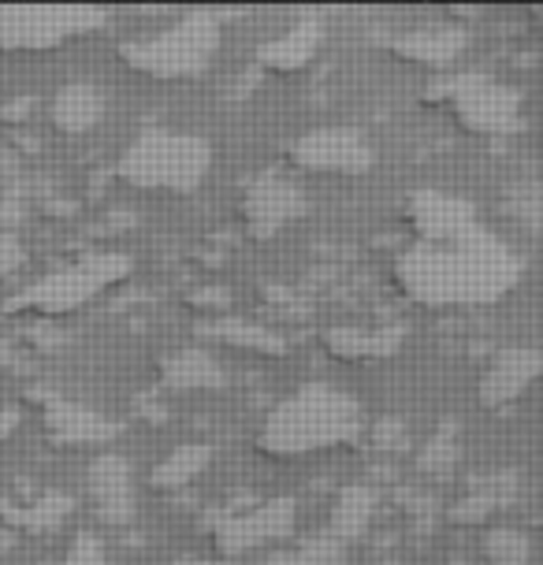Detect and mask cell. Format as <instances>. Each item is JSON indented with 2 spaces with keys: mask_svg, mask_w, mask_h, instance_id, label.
I'll use <instances>...</instances> for the list:
<instances>
[{
  "mask_svg": "<svg viewBox=\"0 0 543 565\" xmlns=\"http://www.w3.org/2000/svg\"><path fill=\"white\" fill-rule=\"evenodd\" d=\"M130 271V260L124 254H100L86 257L78 265H64L49 271L26 290L19 309L34 312V317H64V312L83 309L86 301H94L100 290L116 287Z\"/></svg>",
  "mask_w": 543,
  "mask_h": 565,
  "instance_id": "5b68a950",
  "label": "cell"
},
{
  "mask_svg": "<svg viewBox=\"0 0 543 565\" xmlns=\"http://www.w3.org/2000/svg\"><path fill=\"white\" fill-rule=\"evenodd\" d=\"M469 38L461 26H420L409 34L395 38V53L409 64H425V67H450L455 60L466 53Z\"/></svg>",
  "mask_w": 543,
  "mask_h": 565,
  "instance_id": "4fadbf2b",
  "label": "cell"
},
{
  "mask_svg": "<svg viewBox=\"0 0 543 565\" xmlns=\"http://www.w3.org/2000/svg\"><path fill=\"white\" fill-rule=\"evenodd\" d=\"M160 380L172 391H213L224 383V369L209 350H179L160 361Z\"/></svg>",
  "mask_w": 543,
  "mask_h": 565,
  "instance_id": "e0dca14e",
  "label": "cell"
},
{
  "mask_svg": "<svg viewBox=\"0 0 543 565\" xmlns=\"http://www.w3.org/2000/svg\"><path fill=\"white\" fill-rule=\"evenodd\" d=\"M450 113L469 135H510L521 124V97L488 75H461L444 89Z\"/></svg>",
  "mask_w": 543,
  "mask_h": 565,
  "instance_id": "8992f818",
  "label": "cell"
},
{
  "mask_svg": "<svg viewBox=\"0 0 543 565\" xmlns=\"http://www.w3.org/2000/svg\"><path fill=\"white\" fill-rule=\"evenodd\" d=\"M216 335L227 342V347H238V350H249V353H279L284 342H279L272 331L265 328H254V324H220Z\"/></svg>",
  "mask_w": 543,
  "mask_h": 565,
  "instance_id": "cb8c5ba5",
  "label": "cell"
},
{
  "mask_svg": "<svg viewBox=\"0 0 543 565\" xmlns=\"http://www.w3.org/2000/svg\"><path fill=\"white\" fill-rule=\"evenodd\" d=\"M365 431V409L354 395L328 383H306L287 395L260 424V450L268 458H309L320 450H343Z\"/></svg>",
  "mask_w": 543,
  "mask_h": 565,
  "instance_id": "7a4b0ae2",
  "label": "cell"
},
{
  "mask_svg": "<svg viewBox=\"0 0 543 565\" xmlns=\"http://www.w3.org/2000/svg\"><path fill=\"white\" fill-rule=\"evenodd\" d=\"M536 376H540L536 350H502L491 358L485 380H480V402H485V406H507V402H514Z\"/></svg>",
  "mask_w": 543,
  "mask_h": 565,
  "instance_id": "7c38bea8",
  "label": "cell"
},
{
  "mask_svg": "<svg viewBox=\"0 0 543 565\" xmlns=\"http://www.w3.org/2000/svg\"><path fill=\"white\" fill-rule=\"evenodd\" d=\"M295 529V502L272 499L246 513H231L224 524H216L213 547L220 558H238V554L260 547V543L284 540Z\"/></svg>",
  "mask_w": 543,
  "mask_h": 565,
  "instance_id": "ba28073f",
  "label": "cell"
},
{
  "mask_svg": "<svg viewBox=\"0 0 543 565\" xmlns=\"http://www.w3.org/2000/svg\"><path fill=\"white\" fill-rule=\"evenodd\" d=\"M89 483H94L100 518L113 524L130 518V466L119 454H100L94 469H89Z\"/></svg>",
  "mask_w": 543,
  "mask_h": 565,
  "instance_id": "9a60e30c",
  "label": "cell"
},
{
  "mask_svg": "<svg viewBox=\"0 0 543 565\" xmlns=\"http://www.w3.org/2000/svg\"><path fill=\"white\" fill-rule=\"evenodd\" d=\"M372 491L369 488H361V483H350V488L339 491V499H336V507H331V532L328 536L336 540V543H354L361 532L369 529V521H372Z\"/></svg>",
  "mask_w": 543,
  "mask_h": 565,
  "instance_id": "d6986e66",
  "label": "cell"
},
{
  "mask_svg": "<svg viewBox=\"0 0 543 565\" xmlns=\"http://www.w3.org/2000/svg\"><path fill=\"white\" fill-rule=\"evenodd\" d=\"M94 19L89 12H56V8H0V49L12 53H34L53 49L72 38L75 23Z\"/></svg>",
  "mask_w": 543,
  "mask_h": 565,
  "instance_id": "30bf717a",
  "label": "cell"
},
{
  "mask_svg": "<svg viewBox=\"0 0 543 565\" xmlns=\"http://www.w3.org/2000/svg\"><path fill=\"white\" fill-rule=\"evenodd\" d=\"M485 554L496 565H525L532 558V543L521 529H491L485 536Z\"/></svg>",
  "mask_w": 543,
  "mask_h": 565,
  "instance_id": "603a6c76",
  "label": "cell"
},
{
  "mask_svg": "<svg viewBox=\"0 0 543 565\" xmlns=\"http://www.w3.org/2000/svg\"><path fill=\"white\" fill-rule=\"evenodd\" d=\"M23 260H26L23 242H19L15 235H8V231H0V282H4L8 276H15V271L23 268Z\"/></svg>",
  "mask_w": 543,
  "mask_h": 565,
  "instance_id": "484cf974",
  "label": "cell"
},
{
  "mask_svg": "<svg viewBox=\"0 0 543 565\" xmlns=\"http://www.w3.org/2000/svg\"><path fill=\"white\" fill-rule=\"evenodd\" d=\"M175 565H216V562H175Z\"/></svg>",
  "mask_w": 543,
  "mask_h": 565,
  "instance_id": "83f0119b",
  "label": "cell"
},
{
  "mask_svg": "<svg viewBox=\"0 0 543 565\" xmlns=\"http://www.w3.org/2000/svg\"><path fill=\"white\" fill-rule=\"evenodd\" d=\"M100 116H105V97H100L94 86L72 83V86L56 89L53 119H56L60 130H67V135H83V130L100 124Z\"/></svg>",
  "mask_w": 543,
  "mask_h": 565,
  "instance_id": "ac0fdd59",
  "label": "cell"
},
{
  "mask_svg": "<svg viewBox=\"0 0 543 565\" xmlns=\"http://www.w3.org/2000/svg\"><path fill=\"white\" fill-rule=\"evenodd\" d=\"M521 260L507 242L472 231L458 242L425 246L417 242L395 260V287L432 309L488 306L518 282Z\"/></svg>",
  "mask_w": 543,
  "mask_h": 565,
  "instance_id": "6da1fadb",
  "label": "cell"
},
{
  "mask_svg": "<svg viewBox=\"0 0 543 565\" xmlns=\"http://www.w3.org/2000/svg\"><path fill=\"white\" fill-rule=\"evenodd\" d=\"M317 45H320V30L317 26H295V30H287L284 38H276L272 45H265L260 60H265L268 67H276V71H298V67H306L309 60H313Z\"/></svg>",
  "mask_w": 543,
  "mask_h": 565,
  "instance_id": "44dd1931",
  "label": "cell"
},
{
  "mask_svg": "<svg viewBox=\"0 0 543 565\" xmlns=\"http://www.w3.org/2000/svg\"><path fill=\"white\" fill-rule=\"evenodd\" d=\"M220 45V26L205 15H190L183 23L164 26L160 34H149L142 42L124 49L127 64L146 71L153 78H187L209 64V56Z\"/></svg>",
  "mask_w": 543,
  "mask_h": 565,
  "instance_id": "277c9868",
  "label": "cell"
},
{
  "mask_svg": "<svg viewBox=\"0 0 543 565\" xmlns=\"http://www.w3.org/2000/svg\"><path fill=\"white\" fill-rule=\"evenodd\" d=\"M306 212V190L295 179L284 175H260L243 194V224L254 238L279 235L290 220Z\"/></svg>",
  "mask_w": 543,
  "mask_h": 565,
  "instance_id": "9c48e42d",
  "label": "cell"
},
{
  "mask_svg": "<svg viewBox=\"0 0 543 565\" xmlns=\"http://www.w3.org/2000/svg\"><path fill=\"white\" fill-rule=\"evenodd\" d=\"M290 164L306 175H361L372 164V146L354 127H320L295 141Z\"/></svg>",
  "mask_w": 543,
  "mask_h": 565,
  "instance_id": "52a82bcc",
  "label": "cell"
},
{
  "mask_svg": "<svg viewBox=\"0 0 543 565\" xmlns=\"http://www.w3.org/2000/svg\"><path fill=\"white\" fill-rule=\"evenodd\" d=\"M64 565H113L108 562L105 547H100L97 536H89V532H78L72 540V547L64 554Z\"/></svg>",
  "mask_w": 543,
  "mask_h": 565,
  "instance_id": "d4e9b609",
  "label": "cell"
},
{
  "mask_svg": "<svg viewBox=\"0 0 543 565\" xmlns=\"http://www.w3.org/2000/svg\"><path fill=\"white\" fill-rule=\"evenodd\" d=\"M324 347L343 361H380V358H391V353L402 347V331L339 324L324 331Z\"/></svg>",
  "mask_w": 543,
  "mask_h": 565,
  "instance_id": "5bb4252c",
  "label": "cell"
},
{
  "mask_svg": "<svg viewBox=\"0 0 543 565\" xmlns=\"http://www.w3.org/2000/svg\"><path fill=\"white\" fill-rule=\"evenodd\" d=\"M213 168V149L198 135L175 130H146L119 157L124 183L149 190V194H190Z\"/></svg>",
  "mask_w": 543,
  "mask_h": 565,
  "instance_id": "3957f363",
  "label": "cell"
},
{
  "mask_svg": "<svg viewBox=\"0 0 543 565\" xmlns=\"http://www.w3.org/2000/svg\"><path fill=\"white\" fill-rule=\"evenodd\" d=\"M455 458V447H450V443L439 436V439H432L428 443V450L420 454V469H439L444 466V461H450Z\"/></svg>",
  "mask_w": 543,
  "mask_h": 565,
  "instance_id": "4316f807",
  "label": "cell"
},
{
  "mask_svg": "<svg viewBox=\"0 0 543 565\" xmlns=\"http://www.w3.org/2000/svg\"><path fill=\"white\" fill-rule=\"evenodd\" d=\"M45 428L64 447H89V443H105L116 436V424H108L89 409L67 406V402H53L45 409Z\"/></svg>",
  "mask_w": 543,
  "mask_h": 565,
  "instance_id": "2e32d148",
  "label": "cell"
},
{
  "mask_svg": "<svg viewBox=\"0 0 543 565\" xmlns=\"http://www.w3.org/2000/svg\"><path fill=\"white\" fill-rule=\"evenodd\" d=\"M209 461H213V450H209L205 443H183V447H175L153 469V488H164V491L183 488V483L201 477V469H205Z\"/></svg>",
  "mask_w": 543,
  "mask_h": 565,
  "instance_id": "ffe728a7",
  "label": "cell"
},
{
  "mask_svg": "<svg viewBox=\"0 0 543 565\" xmlns=\"http://www.w3.org/2000/svg\"><path fill=\"white\" fill-rule=\"evenodd\" d=\"M343 562H347L343 543H336L331 536H313L290 551L272 554L265 565H343Z\"/></svg>",
  "mask_w": 543,
  "mask_h": 565,
  "instance_id": "7402d4cb",
  "label": "cell"
},
{
  "mask_svg": "<svg viewBox=\"0 0 543 565\" xmlns=\"http://www.w3.org/2000/svg\"><path fill=\"white\" fill-rule=\"evenodd\" d=\"M406 216L417 242H425V246H444V242H458L472 235V231H480L477 212H472L469 201L439 194V190H420V194H414Z\"/></svg>",
  "mask_w": 543,
  "mask_h": 565,
  "instance_id": "8fae6325",
  "label": "cell"
}]
</instances>
